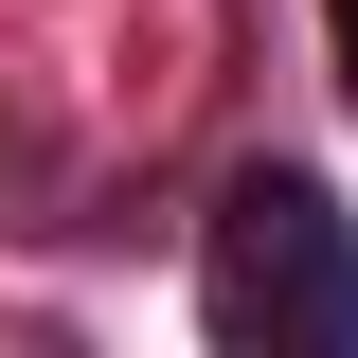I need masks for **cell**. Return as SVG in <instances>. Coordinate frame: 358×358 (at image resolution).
I'll list each match as a JSON object with an SVG mask.
<instances>
[{
  "mask_svg": "<svg viewBox=\"0 0 358 358\" xmlns=\"http://www.w3.org/2000/svg\"><path fill=\"white\" fill-rule=\"evenodd\" d=\"M322 18H341V90H358V0H322Z\"/></svg>",
  "mask_w": 358,
  "mask_h": 358,
  "instance_id": "cell-2",
  "label": "cell"
},
{
  "mask_svg": "<svg viewBox=\"0 0 358 358\" xmlns=\"http://www.w3.org/2000/svg\"><path fill=\"white\" fill-rule=\"evenodd\" d=\"M197 322L233 358H358V215L305 162H233L197 233Z\"/></svg>",
  "mask_w": 358,
  "mask_h": 358,
  "instance_id": "cell-1",
  "label": "cell"
}]
</instances>
